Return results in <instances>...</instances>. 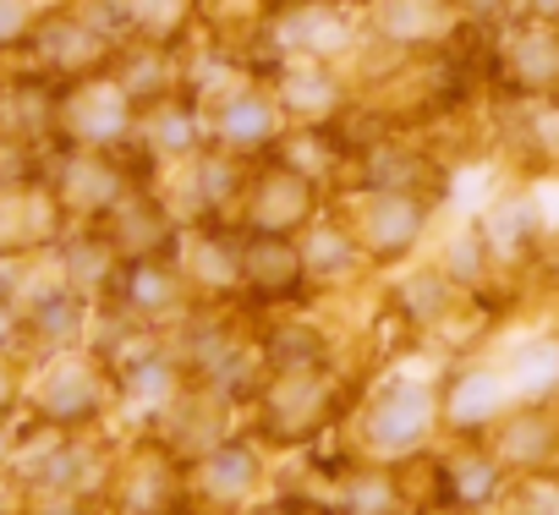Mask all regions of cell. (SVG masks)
I'll use <instances>...</instances> for the list:
<instances>
[{"label":"cell","mask_w":559,"mask_h":515,"mask_svg":"<svg viewBox=\"0 0 559 515\" xmlns=\"http://www.w3.org/2000/svg\"><path fill=\"white\" fill-rule=\"evenodd\" d=\"M341 7H352V12H357V17H362V12H368V7H373V0H341Z\"/></svg>","instance_id":"29"},{"label":"cell","mask_w":559,"mask_h":515,"mask_svg":"<svg viewBox=\"0 0 559 515\" xmlns=\"http://www.w3.org/2000/svg\"><path fill=\"white\" fill-rule=\"evenodd\" d=\"M50 258H56L61 280H67L72 291H83L88 302H105V291H110L116 270H121V258H116V247L105 241L99 225H72Z\"/></svg>","instance_id":"21"},{"label":"cell","mask_w":559,"mask_h":515,"mask_svg":"<svg viewBox=\"0 0 559 515\" xmlns=\"http://www.w3.org/2000/svg\"><path fill=\"white\" fill-rule=\"evenodd\" d=\"M127 45H154V50H187L198 34V0H116Z\"/></svg>","instance_id":"22"},{"label":"cell","mask_w":559,"mask_h":515,"mask_svg":"<svg viewBox=\"0 0 559 515\" xmlns=\"http://www.w3.org/2000/svg\"><path fill=\"white\" fill-rule=\"evenodd\" d=\"M439 477H444V493L461 510H477V504H488L499 493V460L488 450H461L455 460L439 466Z\"/></svg>","instance_id":"25"},{"label":"cell","mask_w":559,"mask_h":515,"mask_svg":"<svg viewBox=\"0 0 559 515\" xmlns=\"http://www.w3.org/2000/svg\"><path fill=\"white\" fill-rule=\"evenodd\" d=\"M439 428V390L433 384H417V379H379L362 406L346 417V433H352V450L362 460H406V455H423V444L433 439Z\"/></svg>","instance_id":"4"},{"label":"cell","mask_w":559,"mask_h":515,"mask_svg":"<svg viewBox=\"0 0 559 515\" xmlns=\"http://www.w3.org/2000/svg\"><path fill=\"white\" fill-rule=\"evenodd\" d=\"M357 45H362V17L352 7H341V0H297V7H274L269 12V28H263L258 50H269V67L274 61L341 67Z\"/></svg>","instance_id":"9"},{"label":"cell","mask_w":559,"mask_h":515,"mask_svg":"<svg viewBox=\"0 0 559 515\" xmlns=\"http://www.w3.org/2000/svg\"><path fill=\"white\" fill-rule=\"evenodd\" d=\"M297 252H302V270H308V286L313 297L319 291H335V286H352L362 270H368V258L346 225V214H335V203L297 236Z\"/></svg>","instance_id":"19"},{"label":"cell","mask_w":559,"mask_h":515,"mask_svg":"<svg viewBox=\"0 0 559 515\" xmlns=\"http://www.w3.org/2000/svg\"><path fill=\"white\" fill-rule=\"evenodd\" d=\"M504 406V379L499 373H461L444 395H439V417L455 428V433H477L483 422H493Z\"/></svg>","instance_id":"24"},{"label":"cell","mask_w":559,"mask_h":515,"mask_svg":"<svg viewBox=\"0 0 559 515\" xmlns=\"http://www.w3.org/2000/svg\"><path fill=\"white\" fill-rule=\"evenodd\" d=\"M116 39H105L83 7H45L34 34H28V50L17 56L28 72H39L45 83L67 88L78 77H94V72H110L116 61Z\"/></svg>","instance_id":"11"},{"label":"cell","mask_w":559,"mask_h":515,"mask_svg":"<svg viewBox=\"0 0 559 515\" xmlns=\"http://www.w3.org/2000/svg\"><path fill=\"white\" fill-rule=\"evenodd\" d=\"M269 488V450L236 428L203 455L187 460V510L192 515H241Z\"/></svg>","instance_id":"8"},{"label":"cell","mask_w":559,"mask_h":515,"mask_svg":"<svg viewBox=\"0 0 559 515\" xmlns=\"http://www.w3.org/2000/svg\"><path fill=\"white\" fill-rule=\"evenodd\" d=\"M330 510H335V515H412V510H406V493H401V477H395V466H384V460L352 466V471L335 482Z\"/></svg>","instance_id":"23"},{"label":"cell","mask_w":559,"mask_h":515,"mask_svg":"<svg viewBox=\"0 0 559 515\" xmlns=\"http://www.w3.org/2000/svg\"><path fill=\"white\" fill-rule=\"evenodd\" d=\"M17 515H105V510L88 499H23Z\"/></svg>","instance_id":"28"},{"label":"cell","mask_w":559,"mask_h":515,"mask_svg":"<svg viewBox=\"0 0 559 515\" xmlns=\"http://www.w3.org/2000/svg\"><path fill=\"white\" fill-rule=\"evenodd\" d=\"M313 286L302 270V252L292 236H241V297L236 308L247 319H269V313H292L308 308Z\"/></svg>","instance_id":"14"},{"label":"cell","mask_w":559,"mask_h":515,"mask_svg":"<svg viewBox=\"0 0 559 515\" xmlns=\"http://www.w3.org/2000/svg\"><path fill=\"white\" fill-rule=\"evenodd\" d=\"M269 88L286 110L292 132H335L352 116V83L341 67H319V61H274Z\"/></svg>","instance_id":"15"},{"label":"cell","mask_w":559,"mask_h":515,"mask_svg":"<svg viewBox=\"0 0 559 515\" xmlns=\"http://www.w3.org/2000/svg\"><path fill=\"white\" fill-rule=\"evenodd\" d=\"M72 219L61 214L50 181L39 176V159L0 170V264H23V258H45L61 247Z\"/></svg>","instance_id":"10"},{"label":"cell","mask_w":559,"mask_h":515,"mask_svg":"<svg viewBox=\"0 0 559 515\" xmlns=\"http://www.w3.org/2000/svg\"><path fill=\"white\" fill-rule=\"evenodd\" d=\"M39 12H45L39 0H0V67L28 50V34H34Z\"/></svg>","instance_id":"26"},{"label":"cell","mask_w":559,"mask_h":515,"mask_svg":"<svg viewBox=\"0 0 559 515\" xmlns=\"http://www.w3.org/2000/svg\"><path fill=\"white\" fill-rule=\"evenodd\" d=\"M346 417L352 406H346L335 368H313V373H269L258 395L247 400L241 428L263 450H308L324 433H341Z\"/></svg>","instance_id":"2"},{"label":"cell","mask_w":559,"mask_h":515,"mask_svg":"<svg viewBox=\"0 0 559 515\" xmlns=\"http://www.w3.org/2000/svg\"><path fill=\"white\" fill-rule=\"evenodd\" d=\"M324 208H330L324 176L280 148L269 159H252L241 203H236V230L241 236H292L297 241Z\"/></svg>","instance_id":"5"},{"label":"cell","mask_w":559,"mask_h":515,"mask_svg":"<svg viewBox=\"0 0 559 515\" xmlns=\"http://www.w3.org/2000/svg\"><path fill=\"white\" fill-rule=\"evenodd\" d=\"M23 379H28V357L0 351V428L23 422Z\"/></svg>","instance_id":"27"},{"label":"cell","mask_w":559,"mask_h":515,"mask_svg":"<svg viewBox=\"0 0 559 515\" xmlns=\"http://www.w3.org/2000/svg\"><path fill=\"white\" fill-rule=\"evenodd\" d=\"M192 291L176 270V258H121V270L99 302V313L121 319V324H143V330H159L170 335L187 313H192Z\"/></svg>","instance_id":"13"},{"label":"cell","mask_w":559,"mask_h":515,"mask_svg":"<svg viewBox=\"0 0 559 515\" xmlns=\"http://www.w3.org/2000/svg\"><path fill=\"white\" fill-rule=\"evenodd\" d=\"M105 515H181L187 510V460L154 439V433H127L110 455L105 477Z\"/></svg>","instance_id":"6"},{"label":"cell","mask_w":559,"mask_h":515,"mask_svg":"<svg viewBox=\"0 0 559 515\" xmlns=\"http://www.w3.org/2000/svg\"><path fill=\"white\" fill-rule=\"evenodd\" d=\"M252 351H258L263 379H269V373H313V368H335V346H330L324 324L308 319V308L252 319Z\"/></svg>","instance_id":"18"},{"label":"cell","mask_w":559,"mask_h":515,"mask_svg":"<svg viewBox=\"0 0 559 515\" xmlns=\"http://www.w3.org/2000/svg\"><path fill=\"white\" fill-rule=\"evenodd\" d=\"M0 72H7V67H0Z\"/></svg>","instance_id":"31"},{"label":"cell","mask_w":559,"mask_h":515,"mask_svg":"<svg viewBox=\"0 0 559 515\" xmlns=\"http://www.w3.org/2000/svg\"><path fill=\"white\" fill-rule=\"evenodd\" d=\"M99 230L116 247V258H176L187 225L165 203L159 176H148V181H132V192L99 219Z\"/></svg>","instance_id":"16"},{"label":"cell","mask_w":559,"mask_h":515,"mask_svg":"<svg viewBox=\"0 0 559 515\" xmlns=\"http://www.w3.org/2000/svg\"><path fill=\"white\" fill-rule=\"evenodd\" d=\"M269 7H297V0H269Z\"/></svg>","instance_id":"30"},{"label":"cell","mask_w":559,"mask_h":515,"mask_svg":"<svg viewBox=\"0 0 559 515\" xmlns=\"http://www.w3.org/2000/svg\"><path fill=\"white\" fill-rule=\"evenodd\" d=\"M56 143L88 154H132L138 148V105L110 72L78 77L56 94Z\"/></svg>","instance_id":"7"},{"label":"cell","mask_w":559,"mask_h":515,"mask_svg":"<svg viewBox=\"0 0 559 515\" xmlns=\"http://www.w3.org/2000/svg\"><path fill=\"white\" fill-rule=\"evenodd\" d=\"M346 225L368 258V270H390L417 252L428 230V197L423 192H384V187H352Z\"/></svg>","instance_id":"12"},{"label":"cell","mask_w":559,"mask_h":515,"mask_svg":"<svg viewBox=\"0 0 559 515\" xmlns=\"http://www.w3.org/2000/svg\"><path fill=\"white\" fill-rule=\"evenodd\" d=\"M203 148H209V132H203V110H198L192 88H176V94L138 110V148L132 154L148 170H176Z\"/></svg>","instance_id":"17"},{"label":"cell","mask_w":559,"mask_h":515,"mask_svg":"<svg viewBox=\"0 0 559 515\" xmlns=\"http://www.w3.org/2000/svg\"><path fill=\"white\" fill-rule=\"evenodd\" d=\"M373 28V45L384 50H423L439 45L455 23V0H373L362 12Z\"/></svg>","instance_id":"20"},{"label":"cell","mask_w":559,"mask_h":515,"mask_svg":"<svg viewBox=\"0 0 559 515\" xmlns=\"http://www.w3.org/2000/svg\"><path fill=\"white\" fill-rule=\"evenodd\" d=\"M110 422V373L94 346H56L28 357L23 428L39 433H99Z\"/></svg>","instance_id":"1"},{"label":"cell","mask_w":559,"mask_h":515,"mask_svg":"<svg viewBox=\"0 0 559 515\" xmlns=\"http://www.w3.org/2000/svg\"><path fill=\"white\" fill-rule=\"evenodd\" d=\"M198 110H203V132H209V148L219 154H236V159H269L286 148L292 137V121L280 110L269 77L258 67H236L230 83H214V88H192Z\"/></svg>","instance_id":"3"}]
</instances>
